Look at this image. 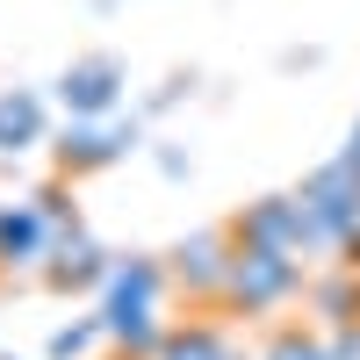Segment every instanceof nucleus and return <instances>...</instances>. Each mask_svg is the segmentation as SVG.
<instances>
[{
  "label": "nucleus",
  "instance_id": "obj_1",
  "mask_svg": "<svg viewBox=\"0 0 360 360\" xmlns=\"http://www.w3.org/2000/svg\"><path fill=\"white\" fill-rule=\"evenodd\" d=\"M65 231H79L65 209V188H37L29 202L0 209V274H29L37 259H51V245Z\"/></svg>",
  "mask_w": 360,
  "mask_h": 360
},
{
  "label": "nucleus",
  "instance_id": "obj_2",
  "mask_svg": "<svg viewBox=\"0 0 360 360\" xmlns=\"http://www.w3.org/2000/svg\"><path fill=\"white\" fill-rule=\"evenodd\" d=\"M295 295V259L266 252V245H231V274H224V303L231 310H274Z\"/></svg>",
  "mask_w": 360,
  "mask_h": 360
},
{
  "label": "nucleus",
  "instance_id": "obj_3",
  "mask_svg": "<svg viewBox=\"0 0 360 360\" xmlns=\"http://www.w3.org/2000/svg\"><path fill=\"white\" fill-rule=\"evenodd\" d=\"M245 245H266V252H303V245H317V224L303 217V202L295 195H274V202H259V209H245Z\"/></svg>",
  "mask_w": 360,
  "mask_h": 360
},
{
  "label": "nucleus",
  "instance_id": "obj_4",
  "mask_svg": "<svg viewBox=\"0 0 360 360\" xmlns=\"http://www.w3.org/2000/svg\"><path fill=\"white\" fill-rule=\"evenodd\" d=\"M115 94H123V65H115V58H79V65H65V79H58V101L72 108V123L108 115Z\"/></svg>",
  "mask_w": 360,
  "mask_h": 360
},
{
  "label": "nucleus",
  "instance_id": "obj_5",
  "mask_svg": "<svg viewBox=\"0 0 360 360\" xmlns=\"http://www.w3.org/2000/svg\"><path fill=\"white\" fill-rule=\"evenodd\" d=\"M166 274L188 288V295H224V274H231V231H195L180 238V252Z\"/></svg>",
  "mask_w": 360,
  "mask_h": 360
},
{
  "label": "nucleus",
  "instance_id": "obj_6",
  "mask_svg": "<svg viewBox=\"0 0 360 360\" xmlns=\"http://www.w3.org/2000/svg\"><path fill=\"white\" fill-rule=\"evenodd\" d=\"M44 281H51V288H94V281H108V259H101V245H94L86 231H65V238L51 245Z\"/></svg>",
  "mask_w": 360,
  "mask_h": 360
},
{
  "label": "nucleus",
  "instance_id": "obj_7",
  "mask_svg": "<svg viewBox=\"0 0 360 360\" xmlns=\"http://www.w3.org/2000/svg\"><path fill=\"white\" fill-rule=\"evenodd\" d=\"M130 130H101V123H72L65 137H58V166L65 173H94V166H115L123 159Z\"/></svg>",
  "mask_w": 360,
  "mask_h": 360
},
{
  "label": "nucleus",
  "instance_id": "obj_8",
  "mask_svg": "<svg viewBox=\"0 0 360 360\" xmlns=\"http://www.w3.org/2000/svg\"><path fill=\"white\" fill-rule=\"evenodd\" d=\"M29 144H44V101L29 86H8L0 94V152H29Z\"/></svg>",
  "mask_w": 360,
  "mask_h": 360
},
{
  "label": "nucleus",
  "instance_id": "obj_9",
  "mask_svg": "<svg viewBox=\"0 0 360 360\" xmlns=\"http://www.w3.org/2000/svg\"><path fill=\"white\" fill-rule=\"evenodd\" d=\"M159 281H166V266H152V259L108 266V317L115 310H152L159 303Z\"/></svg>",
  "mask_w": 360,
  "mask_h": 360
},
{
  "label": "nucleus",
  "instance_id": "obj_10",
  "mask_svg": "<svg viewBox=\"0 0 360 360\" xmlns=\"http://www.w3.org/2000/svg\"><path fill=\"white\" fill-rule=\"evenodd\" d=\"M101 339H115V346H123V353H159L166 346V332H159V317L152 310H101Z\"/></svg>",
  "mask_w": 360,
  "mask_h": 360
},
{
  "label": "nucleus",
  "instance_id": "obj_11",
  "mask_svg": "<svg viewBox=\"0 0 360 360\" xmlns=\"http://www.w3.org/2000/svg\"><path fill=\"white\" fill-rule=\"evenodd\" d=\"M152 360H238L224 346V332H209V324H188V332H166V346Z\"/></svg>",
  "mask_w": 360,
  "mask_h": 360
},
{
  "label": "nucleus",
  "instance_id": "obj_12",
  "mask_svg": "<svg viewBox=\"0 0 360 360\" xmlns=\"http://www.w3.org/2000/svg\"><path fill=\"white\" fill-rule=\"evenodd\" d=\"M94 339H101V317H94V324H65V332L51 339V360H79Z\"/></svg>",
  "mask_w": 360,
  "mask_h": 360
},
{
  "label": "nucleus",
  "instance_id": "obj_13",
  "mask_svg": "<svg viewBox=\"0 0 360 360\" xmlns=\"http://www.w3.org/2000/svg\"><path fill=\"white\" fill-rule=\"evenodd\" d=\"M266 360H332V353H324L317 339H303V332H281L274 346H266Z\"/></svg>",
  "mask_w": 360,
  "mask_h": 360
},
{
  "label": "nucleus",
  "instance_id": "obj_14",
  "mask_svg": "<svg viewBox=\"0 0 360 360\" xmlns=\"http://www.w3.org/2000/svg\"><path fill=\"white\" fill-rule=\"evenodd\" d=\"M339 166H353V173H360V130H353V144L339 152Z\"/></svg>",
  "mask_w": 360,
  "mask_h": 360
}]
</instances>
